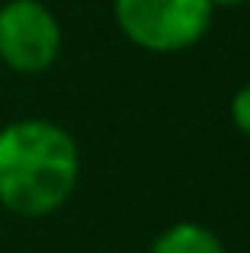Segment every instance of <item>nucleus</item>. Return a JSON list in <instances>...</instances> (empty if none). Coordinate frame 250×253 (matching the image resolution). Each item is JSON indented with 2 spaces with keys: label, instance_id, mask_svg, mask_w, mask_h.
Masks as SVG:
<instances>
[{
  "label": "nucleus",
  "instance_id": "f257e3e1",
  "mask_svg": "<svg viewBox=\"0 0 250 253\" xmlns=\"http://www.w3.org/2000/svg\"><path fill=\"white\" fill-rule=\"evenodd\" d=\"M81 151L48 119H16L0 128V205L19 218H45L77 189Z\"/></svg>",
  "mask_w": 250,
  "mask_h": 253
},
{
  "label": "nucleus",
  "instance_id": "f03ea898",
  "mask_svg": "<svg viewBox=\"0 0 250 253\" xmlns=\"http://www.w3.org/2000/svg\"><path fill=\"white\" fill-rule=\"evenodd\" d=\"M116 23L144 51L170 55L196 45L212 23V0H116Z\"/></svg>",
  "mask_w": 250,
  "mask_h": 253
},
{
  "label": "nucleus",
  "instance_id": "7ed1b4c3",
  "mask_svg": "<svg viewBox=\"0 0 250 253\" xmlns=\"http://www.w3.org/2000/svg\"><path fill=\"white\" fill-rule=\"evenodd\" d=\"M61 55V23L42 0L0 6V61L16 74H42Z\"/></svg>",
  "mask_w": 250,
  "mask_h": 253
},
{
  "label": "nucleus",
  "instance_id": "20e7f679",
  "mask_svg": "<svg viewBox=\"0 0 250 253\" xmlns=\"http://www.w3.org/2000/svg\"><path fill=\"white\" fill-rule=\"evenodd\" d=\"M151 253H225V247H221L218 234L208 231L206 224L180 221L164 234H157V241L151 244Z\"/></svg>",
  "mask_w": 250,
  "mask_h": 253
},
{
  "label": "nucleus",
  "instance_id": "39448f33",
  "mask_svg": "<svg viewBox=\"0 0 250 253\" xmlns=\"http://www.w3.org/2000/svg\"><path fill=\"white\" fill-rule=\"evenodd\" d=\"M231 122H234L238 131H244V135L250 138V84L234 93V99H231Z\"/></svg>",
  "mask_w": 250,
  "mask_h": 253
},
{
  "label": "nucleus",
  "instance_id": "423d86ee",
  "mask_svg": "<svg viewBox=\"0 0 250 253\" xmlns=\"http://www.w3.org/2000/svg\"><path fill=\"white\" fill-rule=\"evenodd\" d=\"M250 0H212V6H244Z\"/></svg>",
  "mask_w": 250,
  "mask_h": 253
}]
</instances>
